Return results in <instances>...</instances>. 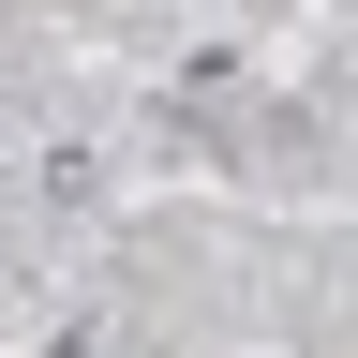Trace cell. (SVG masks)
<instances>
[{"label": "cell", "mask_w": 358, "mask_h": 358, "mask_svg": "<svg viewBox=\"0 0 358 358\" xmlns=\"http://www.w3.org/2000/svg\"><path fill=\"white\" fill-rule=\"evenodd\" d=\"M30 194H45V209H105V164H90V150H45Z\"/></svg>", "instance_id": "1"}, {"label": "cell", "mask_w": 358, "mask_h": 358, "mask_svg": "<svg viewBox=\"0 0 358 358\" xmlns=\"http://www.w3.org/2000/svg\"><path fill=\"white\" fill-rule=\"evenodd\" d=\"M254 60H239V45H194V60H179V105H224V90H239Z\"/></svg>", "instance_id": "2"}, {"label": "cell", "mask_w": 358, "mask_h": 358, "mask_svg": "<svg viewBox=\"0 0 358 358\" xmlns=\"http://www.w3.org/2000/svg\"><path fill=\"white\" fill-rule=\"evenodd\" d=\"M0 150H15V120H0Z\"/></svg>", "instance_id": "3"}]
</instances>
